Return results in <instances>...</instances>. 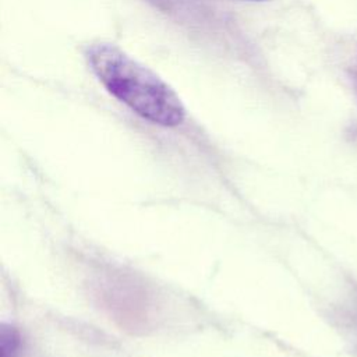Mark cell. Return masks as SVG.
I'll list each match as a JSON object with an SVG mask.
<instances>
[{"mask_svg": "<svg viewBox=\"0 0 357 357\" xmlns=\"http://www.w3.org/2000/svg\"><path fill=\"white\" fill-rule=\"evenodd\" d=\"M85 57L107 92L134 113L163 127L183 123L185 109L174 89L124 50L95 42L86 47Z\"/></svg>", "mask_w": 357, "mask_h": 357, "instance_id": "cell-1", "label": "cell"}, {"mask_svg": "<svg viewBox=\"0 0 357 357\" xmlns=\"http://www.w3.org/2000/svg\"><path fill=\"white\" fill-rule=\"evenodd\" d=\"M252 1H265V0H252Z\"/></svg>", "mask_w": 357, "mask_h": 357, "instance_id": "cell-2", "label": "cell"}]
</instances>
